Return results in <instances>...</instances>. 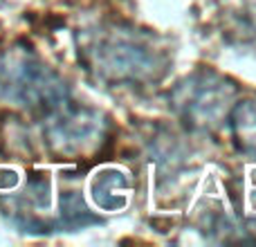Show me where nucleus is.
<instances>
[{
    "label": "nucleus",
    "instance_id": "nucleus-1",
    "mask_svg": "<svg viewBox=\"0 0 256 247\" xmlns=\"http://www.w3.org/2000/svg\"><path fill=\"white\" fill-rule=\"evenodd\" d=\"M0 209L18 230L34 234L76 230L97 220L76 191H63L54 200L52 178L43 173H30L18 186H2Z\"/></svg>",
    "mask_w": 256,
    "mask_h": 247
},
{
    "label": "nucleus",
    "instance_id": "nucleus-2",
    "mask_svg": "<svg viewBox=\"0 0 256 247\" xmlns=\"http://www.w3.org/2000/svg\"><path fill=\"white\" fill-rule=\"evenodd\" d=\"M79 52L88 70L108 84H146L164 70L162 50L148 36L124 27L88 32Z\"/></svg>",
    "mask_w": 256,
    "mask_h": 247
},
{
    "label": "nucleus",
    "instance_id": "nucleus-3",
    "mask_svg": "<svg viewBox=\"0 0 256 247\" xmlns=\"http://www.w3.org/2000/svg\"><path fill=\"white\" fill-rule=\"evenodd\" d=\"M0 102L45 120L70 104V90L38 56L16 48L0 56Z\"/></svg>",
    "mask_w": 256,
    "mask_h": 247
},
{
    "label": "nucleus",
    "instance_id": "nucleus-4",
    "mask_svg": "<svg viewBox=\"0 0 256 247\" xmlns=\"http://www.w3.org/2000/svg\"><path fill=\"white\" fill-rule=\"evenodd\" d=\"M236 86L212 70H198L173 88L171 104L180 120L196 130H214L230 120Z\"/></svg>",
    "mask_w": 256,
    "mask_h": 247
},
{
    "label": "nucleus",
    "instance_id": "nucleus-5",
    "mask_svg": "<svg viewBox=\"0 0 256 247\" xmlns=\"http://www.w3.org/2000/svg\"><path fill=\"white\" fill-rule=\"evenodd\" d=\"M45 122H48V126H45V140L61 155L84 153L102 135L97 112L88 110V108L74 106L72 102L68 106H63L58 112L45 117Z\"/></svg>",
    "mask_w": 256,
    "mask_h": 247
},
{
    "label": "nucleus",
    "instance_id": "nucleus-6",
    "mask_svg": "<svg viewBox=\"0 0 256 247\" xmlns=\"http://www.w3.org/2000/svg\"><path fill=\"white\" fill-rule=\"evenodd\" d=\"M132 178L130 173L117 166H104L94 171L90 180V198L94 207L108 214L124 212L132 198Z\"/></svg>",
    "mask_w": 256,
    "mask_h": 247
},
{
    "label": "nucleus",
    "instance_id": "nucleus-7",
    "mask_svg": "<svg viewBox=\"0 0 256 247\" xmlns=\"http://www.w3.org/2000/svg\"><path fill=\"white\" fill-rule=\"evenodd\" d=\"M227 124L240 153L256 160V102H236Z\"/></svg>",
    "mask_w": 256,
    "mask_h": 247
},
{
    "label": "nucleus",
    "instance_id": "nucleus-8",
    "mask_svg": "<svg viewBox=\"0 0 256 247\" xmlns=\"http://www.w3.org/2000/svg\"><path fill=\"white\" fill-rule=\"evenodd\" d=\"M240 202H243V207H240L243 230L256 240V164H250V166L245 168Z\"/></svg>",
    "mask_w": 256,
    "mask_h": 247
}]
</instances>
